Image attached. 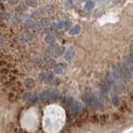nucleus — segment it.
Wrapping results in <instances>:
<instances>
[{
  "label": "nucleus",
  "instance_id": "nucleus-1",
  "mask_svg": "<svg viewBox=\"0 0 133 133\" xmlns=\"http://www.w3.org/2000/svg\"><path fill=\"white\" fill-rule=\"evenodd\" d=\"M65 111L57 105H50L44 110L43 127L46 133H57L65 123Z\"/></svg>",
  "mask_w": 133,
  "mask_h": 133
},
{
  "label": "nucleus",
  "instance_id": "nucleus-2",
  "mask_svg": "<svg viewBox=\"0 0 133 133\" xmlns=\"http://www.w3.org/2000/svg\"><path fill=\"white\" fill-rule=\"evenodd\" d=\"M39 123L38 111L35 107L30 108L23 114L21 124L22 127L28 132H34L37 130Z\"/></svg>",
  "mask_w": 133,
  "mask_h": 133
}]
</instances>
